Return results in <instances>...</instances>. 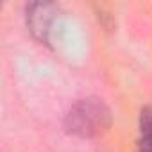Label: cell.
I'll use <instances>...</instances> for the list:
<instances>
[{
    "label": "cell",
    "instance_id": "7a4b0ae2",
    "mask_svg": "<svg viewBox=\"0 0 152 152\" xmlns=\"http://www.w3.org/2000/svg\"><path fill=\"white\" fill-rule=\"evenodd\" d=\"M140 152H152V106L145 107L140 116Z\"/></svg>",
    "mask_w": 152,
    "mask_h": 152
},
{
    "label": "cell",
    "instance_id": "6da1fadb",
    "mask_svg": "<svg viewBox=\"0 0 152 152\" xmlns=\"http://www.w3.org/2000/svg\"><path fill=\"white\" fill-rule=\"evenodd\" d=\"M111 124L109 109L97 99H88L75 106L66 116V127L79 136H95Z\"/></svg>",
    "mask_w": 152,
    "mask_h": 152
}]
</instances>
